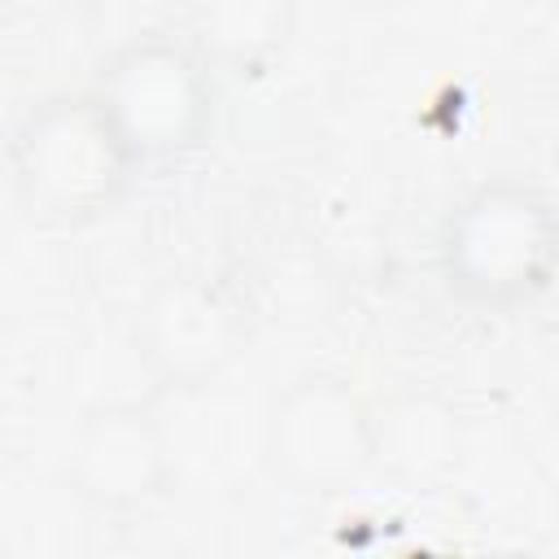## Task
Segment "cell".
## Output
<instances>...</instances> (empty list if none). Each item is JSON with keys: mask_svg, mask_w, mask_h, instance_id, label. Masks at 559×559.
I'll return each instance as SVG.
<instances>
[{"mask_svg": "<svg viewBox=\"0 0 559 559\" xmlns=\"http://www.w3.org/2000/svg\"><path fill=\"white\" fill-rule=\"evenodd\" d=\"M437 280L467 310H528L559 280V205L520 175L472 183L441 214Z\"/></svg>", "mask_w": 559, "mask_h": 559, "instance_id": "6da1fadb", "label": "cell"}, {"mask_svg": "<svg viewBox=\"0 0 559 559\" xmlns=\"http://www.w3.org/2000/svg\"><path fill=\"white\" fill-rule=\"evenodd\" d=\"M135 179L140 166L92 87L44 92L13 118L9 188L31 223L92 227L127 201Z\"/></svg>", "mask_w": 559, "mask_h": 559, "instance_id": "7a4b0ae2", "label": "cell"}, {"mask_svg": "<svg viewBox=\"0 0 559 559\" xmlns=\"http://www.w3.org/2000/svg\"><path fill=\"white\" fill-rule=\"evenodd\" d=\"M140 175L175 170L210 148L218 131V70L188 35L144 31L105 52L92 74Z\"/></svg>", "mask_w": 559, "mask_h": 559, "instance_id": "3957f363", "label": "cell"}, {"mask_svg": "<svg viewBox=\"0 0 559 559\" xmlns=\"http://www.w3.org/2000/svg\"><path fill=\"white\" fill-rule=\"evenodd\" d=\"M271 472L297 493H349L376 472V406L341 371H306L288 380L262 424Z\"/></svg>", "mask_w": 559, "mask_h": 559, "instance_id": "277c9868", "label": "cell"}, {"mask_svg": "<svg viewBox=\"0 0 559 559\" xmlns=\"http://www.w3.org/2000/svg\"><path fill=\"white\" fill-rule=\"evenodd\" d=\"M131 341L157 389L197 393L240 358L249 319L240 297L210 271H175L144 297Z\"/></svg>", "mask_w": 559, "mask_h": 559, "instance_id": "5b68a950", "label": "cell"}, {"mask_svg": "<svg viewBox=\"0 0 559 559\" xmlns=\"http://www.w3.org/2000/svg\"><path fill=\"white\" fill-rule=\"evenodd\" d=\"M66 476L74 498L100 515L148 511L175 485L170 437L144 402H96L74 419Z\"/></svg>", "mask_w": 559, "mask_h": 559, "instance_id": "8992f818", "label": "cell"}, {"mask_svg": "<svg viewBox=\"0 0 559 559\" xmlns=\"http://www.w3.org/2000/svg\"><path fill=\"white\" fill-rule=\"evenodd\" d=\"M297 31V0H192L188 39L218 74H266Z\"/></svg>", "mask_w": 559, "mask_h": 559, "instance_id": "52a82bcc", "label": "cell"}, {"mask_svg": "<svg viewBox=\"0 0 559 559\" xmlns=\"http://www.w3.org/2000/svg\"><path fill=\"white\" fill-rule=\"evenodd\" d=\"M376 467H389L397 480H432L459 459V428L450 406L428 393L393 397L376 411Z\"/></svg>", "mask_w": 559, "mask_h": 559, "instance_id": "ba28073f", "label": "cell"}]
</instances>
